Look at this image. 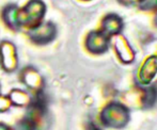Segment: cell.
<instances>
[{"label": "cell", "instance_id": "3957f363", "mask_svg": "<svg viewBox=\"0 0 157 130\" xmlns=\"http://www.w3.org/2000/svg\"><path fill=\"white\" fill-rule=\"evenodd\" d=\"M57 29L52 23H40L29 32V36L36 44H47L55 39Z\"/></svg>", "mask_w": 157, "mask_h": 130}, {"label": "cell", "instance_id": "9c48e42d", "mask_svg": "<svg viewBox=\"0 0 157 130\" xmlns=\"http://www.w3.org/2000/svg\"><path fill=\"white\" fill-rule=\"evenodd\" d=\"M21 77H23V81L28 87L32 90H37L40 91V87H42V78L40 74L32 67L25 68L24 72H21Z\"/></svg>", "mask_w": 157, "mask_h": 130}, {"label": "cell", "instance_id": "4fadbf2b", "mask_svg": "<svg viewBox=\"0 0 157 130\" xmlns=\"http://www.w3.org/2000/svg\"><path fill=\"white\" fill-rule=\"evenodd\" d=\"M35 129H36V124L32 120H30L29 117H26L25 120L21 121L14 128V130H35Z\"/></svg>", "mask_w": 157, "mask_h": 130}, {"label": "cell", "instance_id": "2e32d148", "mask_svg": "<svg viewBox=\"0 0 157 130\" xmlns=\"http://www.w3.org/2000/svg\"><path fill=\"white\" fill-rule=\"evenodd\" d=\"M120 1L124 4H135V3H140L142 0H120Z\"/></svg>", "mask_w": 157, "mask_h": 130}, {"label": "cell", "instance_id": "6da1fadb", "mask_svg": "<svg viewBox=\"0 0 157 130\" xmlns=\"http://www.w3.org/2000/svg\"><path fill=\"white\" fill-rule=\"evenodd\" d=\"M101 121L105 126L122 128L129 121V111L125 106L118 102L109 103L101 113Z\"/></svg>", "mask_w": 157, "mask_h": 130}, {"label": "cell", "instance_id": "8992f818", "mask_svg": "<svg viewBox=\"0 0 157 130\" xmlns=\"http://www.w3.org/2000/svg\"><path fill=\"white\" fill-rule=\"evenodd\" d=\"M156 74H157V57L156 56L149 57L144 61L143 65L141 66L140 70H139V74H138L139 81L142 84H149L155 78Z\"/></svg>", "mask_w": 157, "mask_h": 130}, {"label": "cell", "instance_id": "e0dca14e", "mask_svg": "<svg viewBox=\"0 0 157 130\" xmlns=\"http://www.w3.org/2000/svg\"><path fill=\"white\" fill-rule=\"evenodd\" d=\"M88 130H101L99 128H97L96 126H95L94 124H90L89 127H88Z\"/></svg>", "mask_w": 157, "mask_h": 130}, {"label": "cell", "instance_id": "d6986e66", "mask_svg": "<svg viewBox=\"0 0 157 130\" xmlns=\"http://www.w3.org/2000/svg\"><path fill=\"white\" fill-rule=\"evenodd\" d=\"M155 23H156V25H157V15H156V17H155Z\"/></svg>", "mask_w": 157, "mask_h": 130}, {"label": "cell", "instance_id": "ba28073f", "mask_svg": "<svg viewBox=\"0 0 157 130\" xmlns=\"http://www.w3.org/2000/svg\"><path fill=\"white\" fill-rule=\"evenodd\" d=\"M101 28L103 32L106 33L108 36L119 34L123 29V20L117 14H109L103 19Z\"/></svg>", "mask_w": 157, "mask_h": 130}, {"label": "cell", "instance_id": "277c9868", "mask_svg": "<svg viewBox=\"0 0 157 130\" xmlns=\"http://www.w3.org/2000/svg\"><path fill=\"white\" fill-rule=\"evenodd\" d=\"M0 62L6 72H13L17 67L16 48L11 42H2L0 44Z\"/></svg>", "mask_w": 157, "mask_h": 130}, {"label": "cell", "instance_id": "30bf717a", "mask_svg": "<svg viewBox=\"0 0 157 130\" xmlns=\"http://www.w3.org/2000/svg\"><path fill=\"white\" fill-rule=\"evenodd\" d=\"M18 10L16 6L12 4V6H6L3 10V20L10 26L13 29H18L19 25H18V20H17V15H18Z\"/></svg>", "mask_w": 157, "mask_h": 130}, {"label": "cell", "instance_id": "8fae6325", "mask_svg": "<svg viewBox=\"0 0 157 130\" xmlns=\"http://www.w3.org/2000/svg\"><path fill=\"white\" fill-rule=\"evenodd\" d=\"M10 101L15 106H27L29 103V95L21 90H13L12 93L9 95Z\"/></svg>", "mask_w": 157, "mask_h": 130}, {"label": "cell", "instance_id": "ac0fdd59", "mask_svg": "<svg viewBox=\"0 0 157 130\" xmlns=\"http://www.w3.org/2000/svg\"><path fill=\"white\" fill-rule=\"evenodd\" d=\"M0 130H11V129L6 124H0Z\"/></svg>", "mask_w": 157, "mask_h": 130}, {"label": "cell", "instance_id": "7c38bea8", "mask_svg": "<svg viewBox=\"0 0 157 130\" xmlns=\"http://www.w3.org/2000/svg\"><path fill=\"white\" fill-rule=\"evenodd\" d=\"M157 100V90L154 87L144 90L142 93V106L152 107Z\"/></svg>", "mask_w": 157, "mask_h": 130}, {"label": "cell", "instance_id": "9a60e30c", "mask_svg": "<svg viewBox=\"0 0 157 130\" xmlns=\"http://www.w3.org/2000/svg\"><path fill=\"white\" fill-rule=\"evenodd\" d=\"M11 105V101L9 97H4V96H0V112H4L9 109Z\"/></svg>", "mask_w": 157, "mask_h": 130}, {"label": "cell", "instance_id": "5bb4252c", "mask_svg": "<svg viewBox=\"0 0 157 130\" xmlns=\"http://www.w3.org/2000/svg\"><path fill=\"white\" fill-rule=\"evenodd\" d=\"M139 4L142 10H152L157 8V0H142Z\"/></svg>", "mask_w": 157, "mask_h": 130}, {"label": "cell", "instance_id": "7a4b0ae2", "mask_svg": "<svg viewBox=\"0 0 157 130\" xmlns=\"http://www.w3.org/2000/svg\"><path fill=\"white\" fill-rule=\"evenodd\" d=\"M45 13V4L41 0H30L26 6L21 10H18L17 20L18 25H37L39 21L43 18Z\"/></svg>", "mask_w": 157, "mask_h": 130}, {"label": "cell", "instance_id": "52a82bcc", "mask_svg": "<svg viewBox=\"0 0 157 130\" xmlns=\"http://www.w3.org/2000/svg\"><path fill=\"white\" fill-rule=\"evenodd\" d=\"M114 47H116V52L118 54L119 59L123 63H132L135 60V51L125 37H116Z\"/></svg>", "mask_w": 157, "mask_h": 130}, {"label": "cell", "instance_id": "5b68a950", "mask_svg": "<svg viewBox=\"0 0 157 130\" xmlns=\"http://www.w3.org/2000/svg\"><path fill=\"white\" fill-rule=\"evenodd\" d=\"M86 46L92 54H103L109 47V36L103 31H92L87 36Z\"/></svg>", "mask_w": 157, "mask_h": 130}]
</instances>
